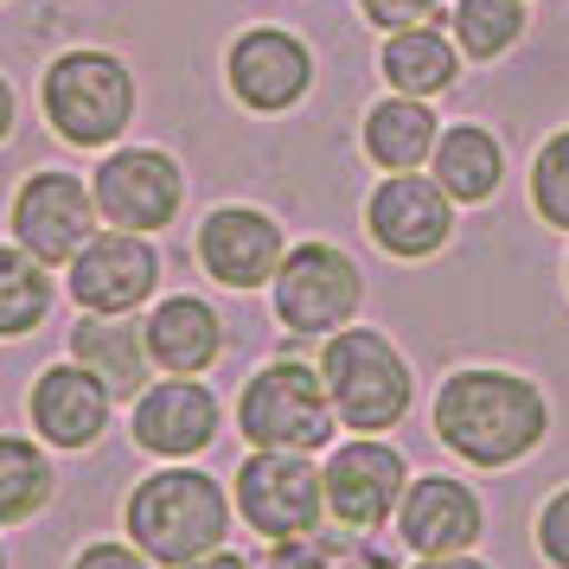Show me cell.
I'll use <instances>...</instances> for the list:
<instances>
[{
	"label": "cell",
	"instance_id": "obj_1",
	"mask_svg": "<svg viewBox=\"0 0 569 569\" xmlns=\"http://www.w3.org/2000/svg\"><path fill=\"white\" fill-rule=\"evenodd\" d=\"M550 436V397L525 371L467 365L436 390V441L467 467H518Z\"/></svg>",
	"mask_w": 569,
	"mask_h": 569
},
{
	"label": "cell",
	"instance_id": "obj_2",
	"mask_svg": "<svg viewBox=\"0 0 569 569\" xmlns=\"http://www.w3.org/2000/svg\"><path fill=\"white\" fill-rule=\"evenodd\" d=\"M122 531L154 569H186L224 550L231 499L206 467H160L148 480H134V492L122 499Z\"/></svg>",
	"mask_w": 569,
	"mask_h": 569
},
{
	"label": "cell",
	"instance_id": "obj_3",
	"mask_svg": "<svg viewBox=\"0 0 569 569\" xmlns=\"http://www.w3.org/2000/svg\"><path fill=\"white\" fill-rule=\"evenodd\" d=\"M320 378H327V397L346 429L359 436H385L410 416L416 378L403 352L390 346L378 327H339L327 333V352H320Z\"/></svg>",
	"mask_w": 569,
	"mask_h": 569
},
{
	"label": "cell",
	"instance_id": "obj_4",
	"mask_svg": "<svg viewBox=\"0 0 569 569\" xmlns=\"http://www.w3.org/2000/svg\"><path fill=\"white\" fill-rule=\"evenodd\" d=\"M237 429L250 448H288V455H320L339 429V410L327 397L320 365L276 359L237 397Z\"/></svg>",
	"mask_w": 569,
	"mask_h": 569
},
{
	"label": "cell",
	"instance_id": "obj_5",
	"mask_svg": "<svg viewBox=\"0 0 569 569\" xmlns=\"http://www.w3.org/2000/svg\"><path fill=\"white\" fill-rule=\"evenodd\" d=\"M134 116V78L109 52H64L46 71V122L71 148H109Z\"/></svg>",
	"mask_w": 569,
	"mask_h": 569
},
{
	"label": "cell",
	"instance_id": "obj_6",
	"mask_svg": "<svg viewBox=\"0 0 569 569\" xmlns=\"http://www.w3.org/2000/svg\"><path fill=\"white\" fill-rule=\"evenodd\" d=\"M231 492H237L243 525H250L262 543L308 538V531H320V518H327V480H320V467H313L308 455H288V448H257V455H243Z\"/></svg>",
	"mask_w": 569,
	"mask_h": 569
},
{
	"label": "cell",
	"instance_id": "obj_7",
	"mask_svg": "<svg viewBox=\"0 0 569 569\" xmlns=\"http://www.w3.org/2000/svg\"><path fill=\"white\" fill-rule=\"evenodd\" d=\"M365 301L359 262L333 243H301L276 269V320L288 333H339Z\"/></svg>",
	"mask_w": 569,
	"mask_h": 569
},
{
	"label": "cell",
	"instance_id": "obj_8",
	"mask_svg": "<svg viewBox=\"0 0 569 569\" xmlns=\"http://www.w3.org/2000/svg\"><path fill=\"white\" fill-rule=\"evenodd\" d=\"M320 480H327V518L339 531H385L410 487L403 455L378 436H352L346 448H333Z\"/></svg>",
	"mask_w": 569,
	"mask_h": 569
},
{
	"label": "cell",
	"instance_id": "obj_9",
	"mask_svg": "<svg viewBox=\"0 0 569 569\" xmlns=\"http://www.w3.org/2000/svg\"><path fill=\"white\" fill-rule=\"evenodd\" d=\"M90 199H97V218H109L116 231L154 237L180 218L186 180H180V167H173V154H160V148H122V154H109L97 167Z\"/></svg>",
	"mask_w": 569,
	"mask_h": 569
},
{
	"label": "cell",
	"instance_id": "obj_10",
	"mask_svg": "<svg viewBox=\"0 0 569 569\" xmlns=\"http://www.w3.org/2000/svg\"><path fill=\"white\" fill-rule=\"evenodd\" d=\"M90 237H97V199L78 173H32L13 192V243L32 250L46 269L71 262Z\"/></svg>",
	"mask_w": 569,
	"mask_h": 569
},
{
	"label": "cell",
	"instance_id": "obj_11",
	"mask_svg": "<svg viewBox=\"0 0 569 569\" xmlns=\"http://www.w3.org/2000/svg\"><path fill=\"white\" fill-rule=\"evenodd\" d=\"M390 525H397V543L416 557H461L487 538V506L455 473H422L403 487V506Z\"/></svg>",
	"mask_w": 569,
	"mask_h": 569
},
{
	"label": "cell",
	"instance_id": "obj_12",
	"mask_svg": "<svg viewBox=\"0 0 569 569\" xmlns=\"http://www.w3.org/2000/svg\"><path fill=\"white\" fill-rule=\"evenodd\" d=\"M160 288V257L141 231H97L71 257V301L83 313H134Z\"/></svg>",
	"mask_w": 569,
	"mask_h": 569
},
{
	"label": "cell",
	"instance_id": "obj_13",
	"mask_svg": "<svg viewBox=\"0 0 569 569\" xmlns=\"http://www.w3.org/2000/svg\"><path fill=\"white\" fill-rule=\"evenodd\" d=\"M365 231H371V243L390 250V257L422 262L455 237V199L441 192V180L390 173V180L371 192V206H365Z\"/></svg>",
	"mask_w": 569,
	"mask_h": 569
},
{
	"label": "cell",
	"instance_id": "obj_14",
	"mask_svg": "<svg viewBox=\"0 0 569 569\" xmlns=\"http://www.w3.org/2000/svg\"><path fill=\"white\" fill-rule=\"evenodd\" d=\"M134 448L141 455H160V461H192L206 455L218 429H224V410L199 378H167V385H148L134 397Z\"/></svg>",
	"mask_w": 569,
	"mask_h": 569
},
{
	"label": "cell",
	"instance_id": "obj_15",
	"mask_svg": "<svg viewBox=\"0 0 569 569\" xmlns=\"http://www.w3.org/2000/svg\"><path fill=\"white\" fill-rule=\"evenodd\" d=\"M282 224L257 206H218L199 224V262H206V276L218 288H237V295H250V288L276 282V269H282Z\"/></svg>",
	"mask_w": 569,
	"mask_h": 569
},
{
	"label": "cell",
	"instance_id": "obj_16",
	"mask_svg": "<svg viewBox=\"0 0 569 569\" xmlns=\"http://www.w3.org/2000/svg\"><path fill=\"white\" fill-rule=\"evenodd\" d=\"M109 385L97 371H83L78 359L71 365H46L32 378V397H27V416L46 448H90V441L109 429Z\"/></svg>",
	"mask_w": 569,
	"mask_h": 569
},
{
	"label": "cell",
	"instance_id": "obj_17",
	"mask_svg": "<svg viewBox=\"0 0 569 569\" xmlns=\"http://www.w3.org/2000/svg\"><path fill=\"white\" fill-rule=\"evenodd\" d=\"M224 78H231L237 103L262 109V116H276V109L301 103V90L313 83V58L308 46L282 27H250L243 39L231 46V64H224Z\"/></svg>",
	"mask_w": 569,
	"mask_h": 569
},
{
	"label": "cell",
	"instance_id": "obj_18",
	"mask_svg": "<svg viewBox=\"0 0 569 569\" xmlns=\"http://www.w3.org/2000/svg\"><path fill=\"white\" fill-rule=\"evenodd\" d=\"M141 339H148V359H154L167 378H199V371H211L218 352H224V320H218V308L199 301V295H167V301L148 313Z\"/></svg>",
	"mask_w": 569,
	"mask_h": 569
},
{
	"label": "cell",
	"instance_id": "obj_19",
	"mask_svg": "<svg viewBox=\"0 0 569 569\" xmlns=\"http://www.w3.org/2000/svg\"><path fill=\"white\" fill-rule=\"evenodd\" d=\"M71 359L83 371H97L109 397H141L148 390V339L122 313H83L71 327Z\"/></svg>",
	"mask_w": 569,
	"mask_h": 569
},
{
	"label": "cell",
	"instance_id": "obj_20",
	"mask_svg": "<svg viewBox=\"0 0 569 569\" xmlns=\"http://www.w3.org/2000/svg\"><path fill=\"white\" fill-rule=\"evenodd\" d=\"M429 160H436V180L455 206H480V199H492L499 180H506V154H499V141H492L480 122H455V129L436 141Z\"/></svg>",
	"mask_w": 569,
	"mask_h": 569
},
{
	"label": "cell",
	"instance_id": "obj_21",
	"mask_svg": "<svg viewBox=\"0 0 569 569\" xmlns=\"http://www.w3.org/2000/svg\"><path fill=\"white\" fill-rule=\"evenodd\" d=\"M436 141H441V129L422 97H390V103H378L365 116V154L378 160L385 173H416L422 160L436 154Z\"/></svg>",
	"mask_w": 569,
	"mask_h": 569
},
{
	"label": "cell",
	"instance_id": "obj_22",
	"mask_svg": "<svg viewBox=\"0 0 569 569\" xmlns=\"http://www.w3.org/2000/svg\"><path fill=\"white\" fill-rule=\"evenodd\" d=\"M385 83L397 90V97H441L448 83H455V46L441 39L436 27H403V32H390V46H385Z\"/></svg>",
	"mask_w": 569,
	"mask_h": 569
},
{
	"label": "cell",
	"instance_id": "obj_23",
	"mask_svg": "<svg viewBox=\"0 0 569 569\" xmlns=\"http://www.w3.org/2000/svg\"><path fill=\"white\" fill-rule=\"evenodd\" d=\"M58 473L32 436H0V525H27L52 506Z\"/></svg>",
	"mask_w": 569,
	"mask_h": 569
},
{
	"label": "cell",
	"instance_id": "obj_24",
	"mask_svg": "<svg viewBox=\"0 0 569 569\" xmlns=\"http://www.w3.org/2000/svg\"><path fill=\"white\" fill-rule=\"evenodd\" d=\"M46 313H52V269L20 243H0V339H27L32 327H46Z\"/></svg>",
	"mask_w": 569,
	"mask_h": 569
},
{
	"label": "cell",
	"instance_id": "obj_25",
	"mask_svg": "<svg viewBox=\"0 0 569 569\" xmlns=\"http://www.w3.org/2000/svg\"><path fill=\"white\" fill-rule=\"evenodd\" d=\"M525 32V0H461L455 7V39H461L467 58H499L518 46Z\"/></svg>",
	"mask_w": 569,
	"mask_h": 569
},
{
	"label": "cell",
	"instance_id": "obj_26",
	"mask_svg": "<svg viewBox=\"0 0 569 569\" xmlns=\"http://www.w3.org/2000/svg\"><path fill=\"white\" fill-rule=\"evenodd\" d=\"M531 206H538L543 224L569 231V129L550 134L538 148V167H531Z\"/></svg>",
	"mask_w": 569,
	"mask_h": 569
},
{
	"label": "cell",
	"instance_id": "obj_27",
	"mask_svg": "<svg viewBox=\"0 0 569 569\" xmlns=\"http://www.w3.org/2000/svg\"><path fill=\"white\" fill-rule=\"evenodd\" d=\"M346 543H352V531L346 538H320V531H308V538H276L269 557H262V569H333V557H346Z\"/></svg>",
	"mask_w": 569,
	"mask_h": 569
},
{
	"label": "cell",
	"instance_id": "obj_28",
	"mask_svg": "<svg viewBox=\"0 0 569 569\" xmlns=\"http://www.w3.org/2000/svg\"><path fill=\"white\" fill-rule=\"evenodd\" d=\"M538 550L550 569H569V487L538 506Z\"/></svg>",
	"mask_w": 569,
	"mask_h": 569
},
{
	"label": "cell",
	"instance_id": "obj_29",
	"mask_svg": "<svg viewBox=\"0 0 569 569\" xmlns=\"http://www.w3.org/2000/svg\"><path fill=\"white\" fill-rule=\"evenodd\" d=\"M359 7H365V20H371V27L403 32V27H429L441 0H359Z\"/></svg>",
	"mask_w": 569,
	"mask_h": 569
},
{
	"label": "cell",
	"instance_id": "obj_30",
	"mask_svg": "<svg viewBox=\"0 0 569 569\" xmlns=\"http://www.w3.org/2000/svg\"><path fill=\"white\" fill-rule=\"evenodd\" d=\"M71 569H154L134 543H116V538H97V543H83L78 557H71Z\"/></svg>",
	"mask_w": 569,
	"mask_h": 569
},
{
	"label": "cell",
	"instance_id": "obj_31",
	"mask_svg": "<svg viewBox=\"0 0 569 569\" xmlns=\"http://www.w3.org/2000/svg\"><path fill=\"white\" fill-rule=\"evenodd\" d=\"M339 563H346V569H403V563H397V550H385L371 531H352V543H346V557H339Z\"/></svg>",
	"mask_w": 569,
	"mask_h": 569
},
{
	"label": "cell",
	"instance_id": "obj_32",
	"mask_svg": "<svg viewBox=\"0 0 569 569\" xmlns=\"http://www.w3.org/2000/svg\"><path fill=\"white\" fill-rule=\"evenodd\" d=\"M410 569H492V563H480L473 550H461V557H416Z\"/></svg>",
	"mask_w": 569,
	"mask_h": 569
},
{
	"label": "cell",
	"instance_id": "obj_33",
	"mask_svg": "<svg viewBox=\"0 0 569 569\" xmlns=\"http://www.w3.org/2000/svg\"><path fill=\"white\" fill-rule=\"evenodd\" d=\"M186 569H262V563L237 557V550H211V557H199V563H186Z\"/></svg>",
	"mask_w": 569,
	"mask_h": 569
},
{
	"label": "cell",
	"instance_id": "obj_34",
	"mask_svg": "<svg viewBox=\"0 0 569 569\" xmlns=\"http://www.w3.org/2000/svg\"><path fill=\"white\" fill-rule=\"evenodd\" d=\"M7 129H13V90H7V78H0V141H7Z\"/></svg>",
	"mask_w": 569,
	"mask_h": 569
},
{
	"label": "cell",
	"instance_id": "obj_35",
	"mask_svg": "<svg viewBox=\"0 0 569 569\" xmlns=\"http://www.w3.org/2000/svg\"><path fill=\"white\" fill-rule=\"evenodd\" d=\"M0 569H7V543H0Z\"/></svg>",
	"mask_w": 569,
	"mask_h": 569
},
{
	"label": "cell",
	"instance_id": "obj_36",
	"mask_svg": "<svg viewBox=\"0 0 569 569\" xmlns=\"http://www.w3.org/2000/svg\"><path fill=\"white\" fill-rule=\"evenodd\" d=\"M563 282H569V269H563Z\"/></svg>",
	"mask_w": 569,
	"mask_h": 569
}]
</instances>
